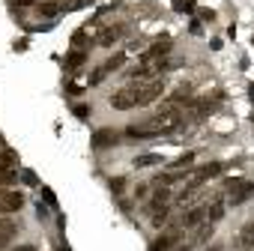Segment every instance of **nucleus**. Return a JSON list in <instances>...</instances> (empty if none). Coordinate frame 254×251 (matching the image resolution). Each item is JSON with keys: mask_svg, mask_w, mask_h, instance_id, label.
<instances>
[{"mask_svg": "<svg viewBox=\"0 0 254 251\" xmlns=\"http://www.w3.org/2000/svg\"><path fill=\"white\" fill-rule=\"evenodd\" d=\"M162 93H165V78H153V81H138L135 84V102L138 105H153Z\"/></svg>", "mask_w": 254, "mask_h": 251, "instance_id": "obj_1", "label": "nucleus"}, {"mask_svg": "<svg viewBox=\"0 0 254 251\" xmlns=\"http://www.w3.org/2000/svg\"><path fill=\"white\" fill-rule=\"evenodd\" d=\"M218 174H224V162H212V165H206V168H197V171H191L189 188H191V191H197L206 180H212V177H218Z\"/></svg>", "mask_w": 254, "mask_h": 251, "instance_id": "obj_2", "label": "nucleus"}, {"mask_svg": "<svg viewBox=\"0 0 254 251\" xmlns=\"http://www.w3.org/2000/svg\"><path fill=\"white\" fill-rule=\"evenodd\" d=\"M24 206V194L18 188H3L0 191V212L9 215V212H18Z\"/></svg>", "mask_w": 254, "mask_h": 251, "instance_id": "obj_3", "label": "nucleus"}, {"mask_svg": "<svg viewBox=\"0 0 254 251\" xmlns=\"http://www.w3.org/2000/svg\"><path fill=\"white\" fill-rule=\"evenodd\" d=\"M111 108H117V111H132V108H138V102H135V84L117 90L111 96Z\"/></svg>", "mask_w": 254, "mask_h": 251, "instance_id": "obj_4", "label": "nucleus"}, {"mask_svg": "<svg viewBox=\"0 0 254 251\" xmlns=\"http://www.w3.org/2000/svg\"><path fill=\"white\" fill-rule=\"evenodd\" d=\"M251 194H254V186H251L248 180H242V183H230V191H227V203L239 206V203H245Z\"/></svg>", "mask_w": 254, "mask_h": 251, "instance_id": "obj_5", "label": "nucleus"}, {"mask_svg": "<svg viewBox=\"0 0 254 251\" xmlns=\"http://www.w3.org/2000/svg\"><path fill=\"white\" fill-rule=\"evenodd\" d=\"M165 54H171V39H156V42L141 54V60H144V63H159Z\"/></svg>", "mask_w": 254, "mask_h": 251, "instance_id": "obj_6", "label": "nucleus"}, {"mask_svg": "<svg viewBox=\"0 0 254 251\" xmlns=\"http://www.w3.org/2000/svg\"><path fill=\"white\" fill-rule=\"evenodd\" d=\"M15 233H18V224H15L12 218H0V251H3V248L12 242Z\"/></svg>", "mask_w": 254, "mask_h": 251, "instance_id": "obj_7", "label": "nucleus"}, {"mask_svg": "<svg viewBox=\"0 0 254 251\" xmlns=\"http://www.w3.org/2000/svg\"><path fill=\"white\" fill-rule=\"evenodd\" d=\"M180 245V230L174 227V230H168V233H162L159 239H156V251H171V248H177Z\"/></svg>", "mask_w": 254, "mask_h": 251, "instance_id": "obj_8", "label": "nucleus"}, {"mask_svg": "<svg viewBox=\"0 0 254 251\" xmlns=\"http://www.w3.org/2000/svg\"><path fill=\"white\" fill-rule=\"evenodd\" d=\"M221 218H224V200H221V197H212V200L206 203V221L215 224V221H221Z\"/></svg>", "mask_w": 254, "mask_h": 251, "instance_id": "obj_9", "label": "nucleus"}, {"mask_svg": "<svg viewBox=\"0 0 254 251\" xmlns=\"http://www.w3.org/2000/svg\"><path fill=\"white\" fill-rule=\"evenodd\" d=\"M18 180V171L12 165H0V191H3V186H12Z\"/></svg>", "mask_w": 254, "mask_h": 251, "instance_id": "obj_10", "label": "nucleus"}, {"mask_svg": "<svg viewBox=\"0 0 254 251\" xmlns=\"http://www.w3.org/2000/svg\"><path fill=\"white\" fill-rule=\"evenodd\" d=\"M239 245H242V248H254V221H248V224L239 230Z\"/></svg>", "mask_w": 254, "mask_h": 251, "instance_id": "obj_11", "label": "nucleus"}, {"mask_svg": "<svg viewBox=\"0 0 254 251\" xmlns=\"http://www.w3.org/2000/svg\"><path fill=\"white\" fill-rule=\"evenodd\" d=\"M120 33H123V27H108V30H102L99 45H102V48H108L111 42H117V39H120Z\"/></svg>", "mask_w": 254, "mask_h": 251, "instance_id": "obj_12", "label": "nucleus"}, {"mask_svg": "<svg viewBox=\"0 0 254 251\" xmlns=\"http://www.w3.org/2000/svg\"><path fill=\"white\" fill-rule=\"evenodd\" d=\"M123 63H126V54H123V51H117V54H114L111 60H105V63H102V69H105V72L111 75V72H117V69H120Z\"/></svg>", "mask_w": 254, "mask_h": 251, "instance_id": "obj_13", "label": "nucleus"}, {"mask_svg": "<svg viewBox=\"0 0 254 251\" xmlns=\"http://www.w3.org/2000/svg\"><path fill=\"white\" fill-rule=\"evenodd\" d=\"M36 9H39V15H45V18H51V15H57V12H63V6H60V3H54V0H48V3H39Z\"/></svg>", "mask_w": 254, "mask_h": 251, "instance_id": "obj_14", "label": "nucleus"}, {"mask_svg": "<svg viewBox=\"0 0 254 251\" xmlns=\"http://www.w3.org/2000/svg\"><path fill=\"white\" fill-rule=\"evenodd\" d=\"M135 165H138V168H153V165H162V159L150 153V156H138V159H135Z\"/></svg>", "mask_w": 254, "mask_h": 251, "instance_id": "obj_15", "label": "nucleus"}, {"mask_svg": "<svg viewBox=\"0 0 254 251\" xmlns=\"http://www.w3.org/2000/svg\"><path fill=\"white\" fill-rule=\"evenodd\" d=\"M84 60H87V57H84V51H72V54L66 57V66H69V69H75V66H81Z\"/></svg>", "mask_w": 254, "mask_h": 251, "instance_id": "obj_16", "label": "nucleus"}, {"mask_svg": "<svg viewBox=\"0 0 254 251\" xmlns=\"http://www.w3.org/2000/svg\"><path fill=\"white\" fill-rule=\"evenodd\" d=\"M165 221H168V209H159V212L153 215V224H156V227H162Z\"/></svg>", "mask_w": 254, "mask_h": 251, "instance_id": "obj_17", "label": "nucleus"}, {"mask_svg": "<svg viewBox=\"0 0 254 251\" xmlns=\"http://www.w3.org/2000/svg\"><path fill=\"white\" fill-rule=\"evenodd\" d=\"M75 114H78V117H87V114H90V108H87V105H78V108H75Z\"/></svg>", "mask_w": 254, "mask_h": 251, "instance_id": "obj_18", "label": "nucleus"}, {"mask_svg": "<svg viewBox=\"0 0 254 251\" xmlns=\"http://www.w3.org/2000/svg\"><path fill=\"white\" fill-rule=\"evenodd\" d=\"M171 251H191V245H189V242H180V245H177V248H171Z\"/></svg>", "mask_w": 254, "mask_h": 251, "instance_id": "obj_19", "label": "nucleus"}, {"mask_svg": "<svg viewBox=\"0 0 254 251\" xmlns=\"http://www.w3.org/2000/svg\"><path fill=\"white\" fill-rule=\"evenodd\" d=\"M15 3H18V6H33L36 0H15Z\"/></svg>", "mask_w": 254, "mask_h": 251, "instance_id": "obj_20", "label": "nucleus"}, {"mask_svg": "<svg viewBox=\"0 0 254 251\" xmlns=\"http://www.w3.org/2000/svg\"><path fill=\"white\" fill-rule=\"evenodd\" d=\"M18 251H36V248H33V245H21Z\"/></svg>", "mask_w": 254, "mask_h": 251, "instance_id": "obj_21", "label": "nucleus"}, {"mask_svg": "<svg viewBox=\"0 0 254 251\" xmlns=\"http://www.w3.org/2000/svg\"><path fill=\"white\" fill-rule=\"evenodd\" d=\"M206 251H218V248H215V245H212V248H206Z\"/></svg>", "mask_w": 254, "mask_h": 251, "instance_id": "obj_22", "label": "nucleus"}]
</instances>
